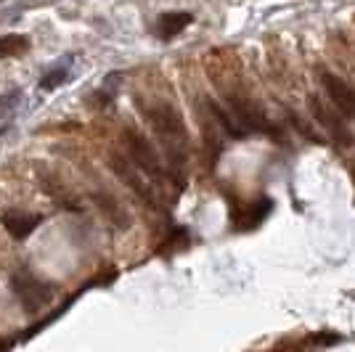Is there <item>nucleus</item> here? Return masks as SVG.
I'll use <instances>...</instances> for the list:
<instances>
[{
    "instance_id": "9",
    "label": "nucleus",
    "mask_w": 355,
    "mask_h": 352,
    "mask_svg": "<svg viewBox=\"0 0 355 352\" xmlns=\"http://www.w3.org/2000/svg\"><path fill=\"white\" fill-rule=\"evenodd\" d=\"M191 24V14H186V11H175V14H162L157 19V35L164 37V40H170V37H175L180 32L186 30Z\"/></svg>"
},
{
    "instance_id": "1",
    "label": "nucleus",
    "mask_w": 355,
    "mask_h": 352,
    "mask_svg": "<svg viewBox=\"0 0 355 352\" xmlns=\"http://www.w3.org/2000/svg\"><path fill=\"white\" fill-rule=\"evenodd\" d=\"M146 117L151 122V127L157 130V135L162 138L173 167H183L186 154H189V135H186L183 117L170 103H154L151 109H146Z\"/></svg>"
},
{
    "instance_id": "6",
    "label": "nucleus",
    "mask_w": 355,
    "mask_h": 352,
    "mask_svg": "<svg viewBox=\"0 0 355 352\" xmlns=\"http://www.w3.org/2000/svg\"><path fill=\"white\" fill-rule=\"evenodd\" d=\"M228 106H231V112H234L236 125H244V130H266L268 127L266 114H263L252 101H247V98L231 96V98H228Z\"/></svg>"
},
{
    "instance_id": "11",
    "label": "nucleus",
    "mask_w": 355,
    "mask_h": 352,
    "mask_svg": "<svg viewBox=\"0 0 355 352\" xmlns=\"http://www.w3.org/2000/svg\"><path fill=\"white\" fill-rule=\"evenodd\" d=\"M27 48H30V37L27 35H0V59L21 56Z\"/></svg>"
},
{
    "instance_id": "13",
    "label": "nucleus",
    "mask_w": 355,
    "mask_h": 352,
    "mask_svg": "<svg viewBox=\"0 0 355 352\" xmlns=\"http://www.w3.org/2000/svg\"><path fill=\"white\" fill-rule=\"evenodd\" d=\"M6 132H8V125H3V127H0V138H3Z\"/></svg>"
},
{
    "instance_id": "7",
    "label": "nucleus",
    "mask_w": 355,
    "mask_h": 352,
    "mask_svg": "<svg viewBox=\"0 0 355 352\" xmlns=\"http://www.w3.org/2000/svg\"><path fill=\"white\" fill-rule=\"evenodd\" d=\"M3 225H6V231L14 236V238H27V236L43 222L40 215H30V212H21V209H8V212H3Z\"/></svg>"
},
{
    "instance_id": "12",
    "label": "nucleus",
    "mask_w": 355,
    "mask_h": 352,
    "mask_svg": "<svg viewBox=\"0 0 355 352\" xmlns=\"http://www.w3.org/2000/svg\"><path fill=\"white\" fill-rule=\"evenodd\" d=\"M21 101V93L19 90H11V93H6V96H0V117H8V114H14L16 106Z\"/></svg>"
},
{
    "instance_id": "3",
    "label": "nucleus",
    "mask_w": 355,
    "mask_h": 352,
    "mask_svg": "<svg viewBox=\"0 0 355 352\" xmlns=\"http://www.w3.org/2000/svg\"><path fill=\"white\" fill-rule=\"evenodd\" d=\"M321 85H324L326 98L334 103V109L342 117H355V88H350L342 77L331 72H321Z\"/></svg>"
},
{
    "instance_id": "5",
    "label": "nucleus",
    "mask_w": 355,
    "mask_h": 352,
    "mask_svg": "<svg viewBox=\"0 0 355 352\" xmlns=\"http://www.w3.org/2000/svg\"><path fill=\"white\" fill-rule=\"evenodd\" d=\"M311 112L315 114V119L321 122V127H326V132L337 141V143H342V146H347L353 138H350V132H347V127L342 125V117L340 114H334L331 109H326V103L321 101V98H315L313 96L311 98Z\"/></svg>"
},
{
    "instance_id": "8",
    "label": "nucleus",
    "mask_w": 355,
    "mask_h": 352,
    "mask_svg": "<svg viewBox=\"0 0 355 352\" xmlns=\"http://www.w3.org/2000/svg\"><path fill=\"white\" fill-rule=\"evenodd\" d=\"M112 170H114V173H117V175L122 177V180H125V183H128V186H130V188H133L138 196H141V199H146V202H154V196H151L148 186L144 183V177L135 173V167L130 164V161L122 159L119 154H112Z\"/></svg>"
},
{
    "instance_id": "2",
    "label": "nucleus",
    "mask_w": 355,
    "mask_h": 352,
    "mask_svg": "<svg viewBox=\"0 0 355 352\" xmlns=\"http://www.w3.org/2000/svg\"><path fill=\"white\" fill-rule=\"evenodd\" d=\"M125 143H128V151H130V159H133L135 167H141V170H144L148 177H154V180H162L164 177L162 159H159L157 148L151 146L141 132L128 130L125 132Z\"/></svg>"
},
{
    "instance_id": "4",
    "label": "nucleus",
    "mask_w": 355,
    "mask_h": 352,
    "mask_svg": "<svg viewBox=\"0 0 355 352\" xmlns=\"http://www.w3.org/2000/svg\"><path fill=\"white\" fill-rule=\"evenodd\" d=\"M11 283H14V292L19 297V302H21V308L27 310V313H37L45 305L48 292H45V286L32 276L30 270H19Z\"/></svg>"
},
{
    "instance_id": "10",
    "label": "nucleus",
    "mask_w": 355,
    "mask_h": 352,
    "mask_svg": "<svg viewBox=\"0 0 355 352\" xmlns=\"http://www.w3.org/2000/svg\"><path fill=\"white\" fill-rule=\"evenodd\" d=\"M69 67H72V56H67V59H61V64H56L53 69H48V72L40 77V88L43 90H53L59 88L61 82L69 77Z\"/></svg>"
}]
</instances>
